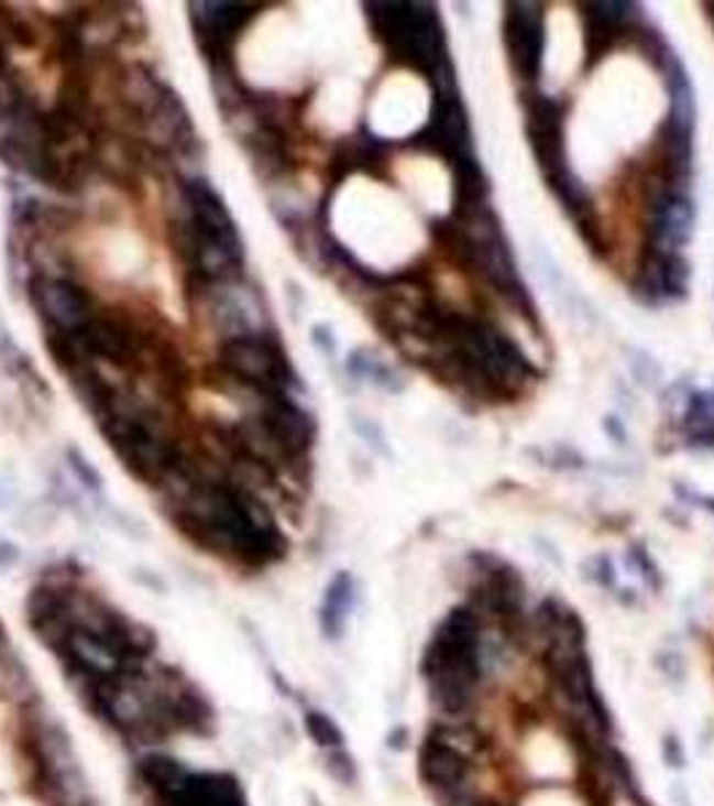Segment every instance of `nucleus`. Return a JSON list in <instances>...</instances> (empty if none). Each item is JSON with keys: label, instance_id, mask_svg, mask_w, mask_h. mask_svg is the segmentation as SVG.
<instances>
[{"label": "nucleus", "instance_id": "nucleus-1", "mask_svg": "<svg viewBox=\"0 0 714 806\" xmlns=\"http://www.w3.org/2000/svg\"><path fill=\"white\" fill-rule=\"evenodd\" d=\"M183 199H186V226L180 242L188 266L201 283L234 280L242 269V246L226 205L205 181L186 183Z\"/></svg>", "mask_w": 714, "mask_h": 806}, {"label": "nucleus", "instance_id": "nucleus-2", "mask_svg": "<svg viewBox=\"0 0 714 806\" xmlns=\"http://www.w3.org/2000/svg\"><path fill=\"white\" fill-rule=\"evenodd\" d=\"M475 632H479V627H475L473 613L454 610L438 629L436 643L427 656L436 699L449 712H460L468 705L470 686H473L475 672H479V662H475L479 634Z\"/></svg>", "mask_w": 714, "mask_h": 806}, {"label": "nucleus", "instance_id": "nucleus-3", "mask_svg": "<svg viewBox=\"0 0 714 806\" xmlns=\"http://www.w3.org/2000/svg\"><path fill=\"white\" fill-rule=\"evenodd\" d=\"M221 369L255 393L285 395L296 384L285 352L264 334L231 336L221 347Z\"/></svg>", "mask_w": 714, "mask_h": 806}, {"label": "nucleus", "instance_id": "nucleus-4", "mask_svg": "<svg viewBox=\"0 0 714 806\" xmlns=\"http://www.w3.org/2000/svg\"><path fill=\"white\" fill-rule=\"evenodd\" d=\"M35 755L41 780L59 806H87L89 791L78 766L76 753L57 723H39L35 729Z\"/></svg>", "mask_w": 714, "mask_h": 806}, {"label": "nucleus", "instance_id": "nucleus-5", "mask_svg": "<svg viewBox=\"0 0 714 806\" xmlns=\"http://www.w3.org/2000/svg\"><path fill=\"white\" fill-rule=\"evenodd\" d=\"M30 288L39 315L44 317L52 334L76 331L97 315L95 296L67 277H35Z\"/></svg>", "mask_w": 714, "mask_h": 806}, {"label": "nucleus", "instance_id": "nucleus-6", "mask_svg": "<svg viewBox=\"0 0 714 806\" xmlns=\"http://www.w3.org/2000/svg\"><path fill=\"white\" fill-rule=\"evenodd\" d=\"M164 806H245L234 780L218 774H188L167 796H158Z\"/></svg>", "mask_w": 714, "mask_h": 806}, {"label": "nucleus", "instance_id": "nucleus-7", "mask_svg": "<svg viewBox=\"0 0 714 806\" xmlns=\"http://www.w3.org/2000/svg\"><path fill=\"white\" fill-rule=\"evenodd\" d=\"M505 41H508V52L510 57H514L518 70L527 73V78H535L542 48L540 17L532 14L527 6H518L516 11H508V20H505Z\"/></svg>", "mask_w": 714, "mask_h": 806}, {"label": "nucleus", "instance_id": "nucleus-8", "mask_svg": "<svg viewBox=\"0 0 714 806\" xmlns=\"http://www.w3.org/2000/svg\"><path fill=\"white\" fill-rule=\"evenodd\" d=\"M419 766H422V777L436 787L460 785L468 774V763L460 750L441 742V739H430L425 744L422 755H419Z\"/></svg>", "mask_w": 714, "mask_h": 806}, {"label": "nucleus", "instance_id": "nucleus-9", "mask_svg": "<svg viewBox=\"0 0 714 806\" xmlns=\"http://www.w3.org/2000/svg\"><path fill=\"white\" fill-rule=\"evenodd\" d=\"M350 602H352L350 576H339L331 584V589H328L326 608H322V627H326V632H331L333 638L339 634L341 621H344L347 610H350Z\"/></svg>", "mask_w": 714, "mask_h": 806}, {"label": "nucleus", "instance_id": "nucleus-10", "mask_svg": "<svg viewBox=\"0 0 714 806\" xmlns=\"http://www.w3.org/2000/svg\"><path fill=\"white\" fill-rule=\"evenodd\" d=\"M307 731H309V737H312L315 742L320 744V748L339 750L341 742H344V734H341L339 726H336L328 716H322V712H309V716H307Z\"/></svg>", "mask_w": 714, "mask_h": 806}, {"label": "nucleus", "instance_id": "nucleus-11", "mask_svg": "<svg viewBox=\"0 0 714 806\" xmlns=\"http://www.w3.org/2000/svg\"><path fill=\"white\" fill-rule=\"evenodd\" d=\"M484 806H494V804H484Z\"/></svg>", "mask_w": 714, "mask_h": 806}]
</instances>
